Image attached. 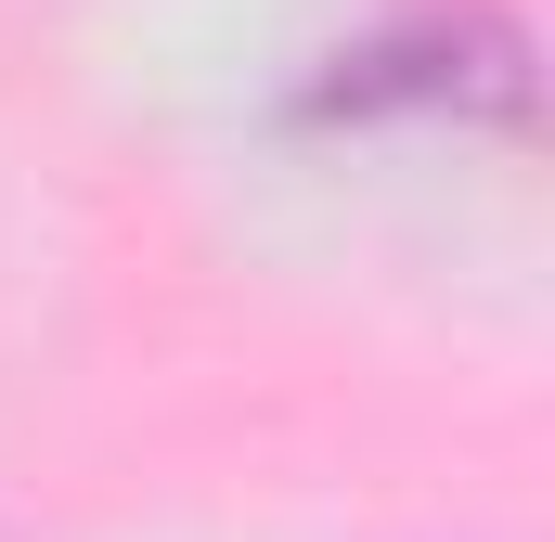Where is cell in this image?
Masks as SVG:
<instances>
[{"label":"cell","mask_w":555,"mask_h":542,"mask_svg":"<svg viewBox=\"0 0 555 542\" xmlns=\"http://www.w3.org/2000/svg\"><path fill=\"white\" fill-rule=\"evenodd\" d=\"M414 104H452V117H530V52L517 26L491 13H414L362 52H336V78H310V117H414Z\"/></svg>","instance_id":"obj_1"}]
</instances>
